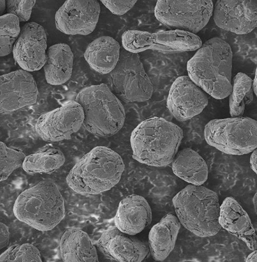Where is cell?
<instances>
[{
    "label": "cell",
    "instance_id": "cell-29",
    "mask_svg": "<svg viewBox=\"0 0 257 262\" xmlns=\"http://www.w3.org/2000/svg\"><path fill=\"white\" fill-rule=\"evenodd\" d=\"M1 261H42L38 249L25 243L9 247L0 256Z\"/></svg>",
    "mask_w": 257,
    "mask_h": 262
},
{
    "label": "cell",
    "instance_id": "cell-10",
    "mask_svg": "<svg viewBox=\"0 0 257 262\" xmlns=\"http://www.w3.org/2000/svg\"><path fill=\"white\" fill-rule=\"evenodd\" d=\"M122 43L124 49L134 53L149 50L182 52L198 50L203 41L195 34L179 30L155 33L129 30L123 34Z\"/></svg>",
    "mask_w": 257,
    "mask_h": 262
},
{
    "label": "cell",
    "instance_id": "cell-20",
    "mask_svg": "<svg viewBox=\"0 0 257 262\" xmlns=\"http://www.w3.org/2000/svg\"><path fill=\"white\" fill-rule=\"evenodd\" d=\"M181 223L175 215L168 214L153 226L149 235V246L153 259L163 261L175 248Z\"/></svg>",
    "mask_w": 257,
    "mask_h": 262
},
{
    "label": "cell",
    "instance_id": "cell-21",
    "mask_svg": "<svg viewBox=\"0 0 257 262\" xmlns=\"http://www.w3.org/2000/svg\"><path fill=\"white\" fill-rule=\"evenodd\" d=\"M120 44L109 36H103L91 42L85 53V58L91 69L107 75L115 69L121 56Z\"/></svg>",
    "mask_w": 257,
    "mask_h": 262
},
{
    "label": "cell",
    "instance_id": "cell-22",
    "mask_svg": "<svg viewBox=\"0 0 257 262\" xmlns=\"http://www.w3.org/2000/svg\"><path fill=\"white\" fill-rule=\"evenodd\" d=\"M60 254L64 261H98L97 250L89 235L78 228H70L62 235Z\"/></svg>",
    "mask_w": 257,
    "mask_h": 262
},
{
    "label": "cell",
    "instance_id": "cell-32",
    "mask_svg": "<svg viewBox=\"0 0 257 262\" xmlns=\"http://www.w3.org/2000/svg\"><path fill=\"white\" fill-rule=\"evenodd\" d=\"M10 231L6 225L0 223V249H3L7 247L10 243Z\"/></svg>",
    "mask_w": 257,
    "mask_h": 262
},
{
    "label": "cell",
    "instance_id": "cell-12",
    "mask_svg": "<svg viewBox=\"0 0 257 262\" xmlns=\"http://www.w3.org/2000/svg\"><path fill=\"white\" fill-rule=\"evenodd\" d=\"M101 12L96 0H69L55 15L57 29L68 35H87L96 29Z\"/></svg>",
    "mask_w": 257,
    "mask_h": 262
},
{
    "label": "cell",
    "instance_id": "cell-28",
    "mask_svg": "<svg viewBox=\"0 0 257 262\" xmlns=\"http://www.w3.org/2000/svg\"><path fill=\"white\" fill-rule=\"evenodd\" d=\"M0 181L3 182L23 166L26 156L21 149L8 147L3 142L0 143Z\"/></svg>",
    "mask_w": 257,
    "mask_h": 262
},
{
    "label": "cell",
    "instance_id": "cell-35",
    "mask_svg": "<svg viewBox=\"0 0 257 262\" xmlns=\"http://www.w3.org/2000/svg\"><path fill=\"white\" fill-rule=\"evenodd\" d=\"M256 70H255V77L254 80H253L252 82V89L253 90V93L255 94V96L257 95L256 94Z\"/></svg>",
    "mask_w": 257,
    "mask_h": 262
},
{
    "label": "cell",
    "instance_id": "cell-19",
    "mask_svg": "<svg viewBox=\"0 0 257 262\" xmlns=\"http://www.w3.org/2000/svg\"><path fill=\"white\" fill-rule=\"evenodd\" d=\"M219 222L222 228L242 240L252 251L256 249V234L250 216L233 198L227 197L223 202Z\"/></svg>",
    "mask_w": 257,
    "mask_h": 262
},
{
    "label": "cell",
    "instance_id": "cell-1",
    "mask_svg": "<svg viewBox=\"0 0 257 262\" xmlns=\"http://www.w3.org/2000/svg\"><path fill=\"white\" fill-rule=\"evenodd\" d=\"M232 61L230 45L220 38L210 39L188 61L189 77L211 96L224 99L232 90Z\"/></svg>",
    "mask_w": 257,
    "mask_h": 262
},
{
    "label": "cell",
    "instance_id": "cell-30",
    "mask_svg": "<svg viewBox=\"0 0 257 262\" xmlns=\"http://www.w3.org/2000/svg\"><path fill=\"white\" fill-rule=\"evenodd\" d=\"M35 3V0H31V1L8 0L7 3L8 14L16 16L20 22H26L30 19L32 9Z\"/></svg>",
    "mask_w": 257,
    "mask_h": 262
},
{
    "label": "cell",
    "instance_id": "cell-18",
    "mask_svg": "<svg viewBox=\"0 0 257 262\" xmlns=\"http://www.w3.org/2000/svg\"><path fill=\"white\" fill-rule=\"evenodd\" d=\"M151 207L141 195L127 196L119 204L115 216L116 227L123 232L134 236L151 224Z\"/></svg>",
    "mask_w": 257,
    "mask_h": 262
},
{
    "label": "cell",
    "instance_id": "cell-17",
    "mask_svg": "<svg viewBox=\"0 0 257 262\" xmlns=\"http://www.w3.org/2000/svg\"><path fill=\"white\" fill-rule=\"evenodd\" d=\"M97 246L105 255L117 261H142L150 253L146 243L116 227L105 231L98 239Z\"/></svg>",
    "mask_w": 257,
    "mask_h": 262
},
{
    "label": "cell",
    "instance_id": "cell-11",
    "mask_svg": "<svg viewBox=\"0 0 257 262\" xmlns=\"http://www.w3.org/2000/svg\"><path fill=\"white\" fill-rule=\"evenodd\" d=\"M85 113L76 101H69L42 115L35 124V130L43 141L54 143L69 140L84 124Z\"/></svg>",
    "mask_w": 257,
    "mask_h": 262
},
{
    "label": "cell",
    "instance_id": "cell-13",
    "mask_svg": "<svg viewBox=\"0 0 257 262\" xmlns=\"http://www.w3.org/2000/svg\"><path fill=\"white\" fill-rule=\"evenodd\" d=\"M208 103L207 94L187 76L175 80L167 99L170 112L180 122L188 121L199 115Z\"/></svg>",
    "mask_w": 257,
    "mask_h": 262
},
{
    "label": "cell",
    "instance_id": "cell-24",
    "mask_svg": "<svg viewBox=\"0 0 257 262\" xmlns=\"http://www.w3.org/2000/svg\"><path fill=\"white\" fill-rule=\"evenodd\" d=\"M172 169L176 176L192 185L201 186L208 179L206 162L191 148L183 149L177 154L172 161Z\"/></svg>",
    "mask_w": 257,
    "mask_h": 262
},
{
    "label": "cell",
    "instance_id": "cell-5",
    "mask_svg": "<svg viewBox=\"0 0 257 262\" xmlns=\"http://www.w3.org/2000/svg\"><path fill=\"white\" fill-rule=\"evenodd\" d=\"M172 202L181 224L196 236H214L221 229L219 196L211 189L189 185L174 196Z\"/></svg>",
    "mask_w": 257,
    "mask_h": 262
},
{
    "label": "cell",
    "instance_id": "cell-33",
    "mask_svg": "<svg viewBox=\"0 0 257 262\" xmlns=\"http://www.w3.org/2000/svg\"><path fill=\"white\" fill-rule=\"evenodd\" d=\"M256 160H257V150L255 149L253 151L250 158V165L252 169L256 174Z\"/></svg>",
    "mask_w": 257,
    "mask_h": 262
},
{
    "label": "cell",
    "instance_id": "cell-15",
    "mask_svg": "<svg viewBox=\"0 0 257 262\" xmlns=\"http://www.w3.org/2000/svg\"><path fill=\"white\" fill-rule=\"evenodd\" d=\"M47 35L42 26L31 22L21 30L13 50L15 62L23 70L33 72L44 67L47 59Z\"/></svg>",
    "mask_w": 257,
    "mask_h": 262
},
{
    "label": "cell",
    "instance_id": "cell-34",
    "mask_svg": "<svg viewBox=\"0 0 257 262\" xmlns=\"http://www.w3.org/2000/svg\"><path fill=\"white\" fill-rule=\"evenodd\" d=\"M256 250H254L251 254L248 256L247 258L246 259V261H255L256 262Z\"/></svg>",
    "mask_w": 257,
    "mask_h": 262
},
{
    "label": "cell",
    "instance_id": "cell-14",
    "mask_svg": "<svg viewBox=\"0 0 257 262\" xmlns=\"http://www.w3.org/2000/svg\"><path fill=\"white\" fill-rule=\"evenodd\" d=\"M0 93L2 113L12 112L34 104L38 94L33 77L23 70L0 77Z\"/></svg>",
    "mask_w": 257,
    "mask_h": 262
},
{
    "label": "cell",
    "instance_id": "cell-26",
    "mask_svg": "<svg viewBox=\"0 0 257 262\" xmlns=\"http://www.w3.org/2000/svg\"><path fill=\"white\" fill-rule=\"evenodd\" d=\"M253 80L245 74L238 73L234 77L232 92L229 95V110L232 117L244 114L246 105L253 99Z\"/></svg>",
    "mask_w": 257,
    "mask_h": 262
},
{
    "label": "cell",
    "instance_id": "cell-9",
    "mask_svg": "<svg viewBox=\"0 0 257 262\" xmlns=\"http://www.w3.org/2000/svg\"><path fill=\"white\" fill-rule=\"evenodd\" d=\"M213 10L211 0H160L155 7L154 15L169 28L196 34L205 28Z\"/></svg>",
    "mask_w": 257,
    "mask_h": 262
},
{
    "label": "cell",
    "instance_id": "cell-7",
    "mask_svg": "<svg viewBox=\"0 0 257 262\" xmlns=\"http://www.w3.org/2000/svg\"><path fill=\"white\" fill-rule=\"evenodd\" d=\"M204 137L209 145L227 155H247L257 147V122L242 116L213 120L205 126Z\"/></svg>",
    "mask_w": 257,
    "mask_h": 262
},
{
    "label": "cell",
    "instance_id": "cell-2",
    "mask_svg": "<svg viewBox=\"0 0 257 262\" xmlns=\"http://www.w3.org/2000/svg\"><path fill=\"white\" fill-rule=\"evenodd\" d=\"M183 138V130L175 123L161 117L141 123L131 134L134 159L153 167L172 163Z\"/></svg>",
    "mask_w": 257,
    "mask_h": 262
},
{
    "label": "cell",
    "instance_id": "cell-3",
    "mask_svg": "<svg viewBox=\"0 0 257 262\" xmlns=\"http://www.w3.org/2000/svg\"><path fill=\"white\" fill-rule=\"evenodd\" d=\"M125 170L120 155L111 148L98 146L83 157L67 177L68 186L82 194H98L117 185Z\"/></svg>",
    "mask_w": 257,
    "mask_h": 262
},
{
    "label": "cell",
    "instance_id": "cell-36",
    "mask_svg": "<svg viewBox=\"0 0 257 262\" xmlns=\"http://www.w3.org/2000/svg\"><path fill=\"white\" fill-rule=\"evenodd\" d=\"M6 1H0V7H1V8H0V11H1V14H3L4 12H5V9H6Z\"/></svg>",
    "mask_w": 257,
    "mask_h": 262
},
{
    "label": "cell",
    "instance_id": "cell-16",
    "mask_svg": "<svg viewBox=\"0 0 257 262\" xmlns=\"http://www.w3.org/2000/svg\"><path fill=\"white\" fill-rule=\"evenodd\" d=\"M214 20L219 28L237 34L251 32L257 25L256 0H218Z\"/></svg>",
    "mask_w": 257,
    "mask_h": 262
},
{
    "label": "cell",
    "instance_id": "cell-25",
    "mask_svg": "<svg viewBox=\"0 0 257 262\" xmlns=\"http://www.w3.org/2000/svg\"><path fill=\"white\" fill-rule=\"evenodd\" d=\"M63 152L50 144L27 156L22 166L25 172L30 174H51L65 163Z\"/></svg>",
    "mask_w": 257,
    "mask_h": 262
},
{
    "label": "cell",
    "instance_id": "cell-23",
    "mask_svg": "<svg viewBox=\"0 0 257 262\" xmlns=\"http://www.w3.org/2000/svg\"><path fill=\"white\" fill-rule=\"evenodd\" d=\"M73 63V54L68 45H53L47 51L44 66L47 82L52 85L65 84L71 77Z\"/></svg>",
    "mask_w": 257,
    "mask_h": 262
},
{
    "label": "cell",
    "instance_id": "cell-31",
    "mask_svg": "<svg viewBox=\"0 0 257 262\" xmlns=\"http://www.w3.org/2000/svg\"><path fill=\"white\" fill-rule=\"evenodd\" d=\"M102 3L113 14L123 15L130 11L134 7L137 1H105L102 0Z\"/></svg>",
    "mask_w": 257,
    "mask_h": 262
},
{
    "label": "cell",
    "instance_id": "cell-27",
    "mask_svg": "<svg viewBox=\"0 0 257 262\" xmlns=\"http://www.w3.org/2000/svg\"><path fill=\"white\" fill-rule=\"evenodd\" d=\"M0 56L5 57L13 51L21 33L20 21L16 16L7 14L0 17Z\"/></svg>",
    "mask_w": 257,
    "mask_h": 262
},
{
    "label": "cell",
    "instance_id": "cell-8",
    "mask_svg": "<svg viewBox=\"0 0 257 262\" xmlns=\"http://www.w3.org/2000/svg\"><path fill=\"white\" fill-rule=\"evenodd\" d=\"M109 74L113 91L125 103L144 102L152 97L153 85L139 53L121 50L117 64Z\"/></svg>",
    "mask_w": 257,
    "mask_h": 262
},
{
    "label": "cell",
    "instance_id": "cell-4",
    "mask_svg": "<svg viewBox=\"0 0 257 262\" xmlns=\"http://www.w3.org/2000/svg\"><path fill=\"white\" fill-rule=\"evenodd\" d=\"M15 217L40 231L52 230L65 216V202L56 184L42 181L26 189L14 205Z\"/></svg>",
    "mask_w": 257,
    "mask_h": 262
},
{
    "label": "cell",
    "instance_id": "cell-6",
    "mask_svg": "<svg viewBox=\"0 0 257 262\" xmlns=\"http://www.w3.org/2000/svg\"><path fill=\"white\" fill-rule=\"evenodd\" d=\"M84 109V127L99 137H109L123 127L125 111L118 98L105 84L81 90L76 97Z\"/></svg>",
    "mask_w": 257,
    "mask_h": 262
},
{
    "label": "cell",
    "instance_id": "cell-37",
    "mask_svg": "<svg viewBox=\"0 0 257 262\" xmlns=\"http://www.w3.org/2000/svg\"><path fill=\"white\" fill-rule=\"evenodd\" d=\"M256 193H255V194L254 195V197H253V205L254 206V209H255V213H256Z\"/></svg>",
    "mask_w": 257,
    "mask_h": 262
}]
</instances>
